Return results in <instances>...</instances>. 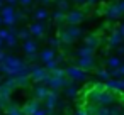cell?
I'll return each instance as SVG.
<instances>
[{"mask_svg": "<svg viewBox=\"0 0 124 115\" xmlns=\"http://www.w3.org/2000/svg\"><path fill=\"white\" fill-rule=\"evenodd\" d=\"M80 36H82V29H80L78 26H70V24H68V27H66L65 31L60 32V39H61V42H65V44L75 42Z\"/></svg>", "mask_w": 124, "mask_h": 115, "instance_id": "6da1fadb", "label": "cell"}, {"mask_svg": "<svg viewBox=\"0 0 124 115\" xmlns=\"http://www.w3.org/2000/svg\"><path fill=\"white\" fill-rule=\"evenodd\" d=\"M71 83H73V80H70L68 76H56V74H51V73L44 80V85H48L51 90H60V88H65Z\"/></svg>", "mask_w": 124, "mask_h": 115, "instance_id": "7a4b0ae2", "label": "cell"}, {"mask_svg": "<svg viewBox=\"0 0 124 115\" xmlns=\"http://www.w3.org/2000/svg\"><path fill=\"white\" fill-rule=\"evenodd\" d=\"M29 66H31V71H29L31 81H34V83H44V80L49 76V69L43 68V66H38V64H29Z\"/></svg>", "mask_w": 124, "mask_h": 115, "instance_id": "3957f363", "label": "cell"}, {"mask_svg": "<svg viewBox=\"0 0 124 115\" xmlns=\"http://www.w3.org/2000/svg\"><path fill=\"white\" fill-rule=\"evenodd\" d=\"M65 73L73 81H83V80H87V71L82 69L80 66H70V68L65 69Z\"/></svg>", "mask_w": 124, "mask_h": 115, "instance_id": "277c9868", "label": "cell"}, {"mask_svg": "<svg viewBox=\"0 0 124 115\" xmlns=\"http://www.w3.org/2000/svg\"><path fill=\"white\" fill-rule=\"evenodd\" d=\"M56 105H58V90H49L48 96L44 98V107H46L48 115L53 113V110H54Z\"/></svg>", "mask_w": 124, "mask_h": 115, "instance_id": "5b68a950", "label": "cell"}, {"mask_svg": "<svg viewBox=\"0 0 124 115\" xmlns=\"http://www.w3.org/2000/svg\"><path fill=\"white\" fill-rule=\"evenodd\" d=\"M83 19H85V15L82 10H71L66 14V24H70V26H78Z\"/></svg>", "mask_w": 124, "mask_h": 115, "instance_id": "8992f818", "label": "cell"}, {"mask_svg": "<svg viewBox=\"0 0 124 115\" xmlns=\"http://www.w3.org/2000/svg\"><path fill=\"white\" fill-rule=\"evenodd\" d=\"M39 108H41V107H39V100H38V98H34V100L27 101L21 110H22V113H24V115H34Z\"/></svg>", "mask_w": 124, "mask_h": 115, "instance_id": "52a82bcc", "label": "cell"}, {"mask_svg": "<svg viewBox=\"0 0 124 115\" xmlns=\"http://www.w3.org/2000/svg\"><path fill=\"white\" fill-rule=\"evenodd\" d=\"M105 15H107L109 19H119V17L122 15V12L119 10L117 4H110V5H107V9H105Z\"/></svg>", "mask_w": 124, "mask_h": 115, "instance_id": "ba28073f", "label": "cell"}, {"mask_svg": "<svg viewBox=\"0 0 124 115\" xmlns=\"http://www.w3.org/2000/svg\"><path fill=\"white\" fill-rule=\"evenodd\" d=\"M29 32H31V36L41 37V36L44 34V26H43L39 20H36L34 24H31V26H29Z\"/></svg>", "mask_w": 124, "mask_h": 115, "instance_id": "9c48e42d", "label": "cell"}, {"mask_svg": "<svg viewBox=\"0 0 124 115\" xmlns=\"http://www.w3.org/2000/svg\"><path fill=\"white\" fill-rule=\"evenodd\" d=\"M22 49H24V53H26V54H34V53L38 51V42H36V41H32V39L29 37V39H26V41H24Z\"/></svg>", "mask_w": 124, "mask_h": 115, "instance_id": "30bf717a", "label": "cell"}, {"mask_svg": "<svg viewBox=\"0 0 124 115\" xmlns=\"http://www.w3.org/2000/svg\"><path fill=\"white\" fill-rule=\"evenodd\" d=\"M48 93H49V86H48V85H39V86L34 88V96H36L39 101L44 100V98L48 96Z\"/></svg>", "mask_w": 124, "mask_h": 115, "instance_id": "8fae6325", "label": "cell"}, {"mask_svg": "<svg viewBox=\"0 0 124 115\" xmlns=\"http://www.w3.org/2000/svg\"><path fill=\"white\" fill-rule=\"evenodd\" d=\"M78 66L82 69H85V71L92 69L93 68V56H90V58H78Z\"/></svg>", "mask_w": 124, "mask_h": 115, "instance_id": "7c38bea8", "label": "cell"}, {"mask_svg": "<svg viewBox=\"0 0 124 115\" xmlns=\"http://www.w3.org/2000/svg\"><path fill=\"white\" fill-rule=\"evenodd\" d=\"M39 58H41V61H43V63H48V61H51V59H54V58H56V53H54V49H53V47H48V49H44V51L39 54Z\"/></svg>", "mask_w": 124, "mask_h": 115, "instance_id": "4fadbf2b", "label": "cell"}, {"mask_svg": "<svg viewBox=\"0 0 124 115\" xmlns=\"http://www.w3.org/2000/svg\"><path fill=\"white\" fill-rule=\"evenodd\" d=\"M77 54H78V58H90V56H93V47L83 46V47H80L77 51Z\"/></svg>", "mask_w": 124, "mask_h": 115, "instance_id": "5bb4252c", "label": "cell"}, {"mask_svg": "<svg viewBox=\"0 0 124 115\" xmlns=\"http://www.w3.org/2000/svg\"><path fill=\"white\" fill-rule=\"evenodd\" d=\"M100 107H102V105H99V103H95V101H88V103L85 105V108H87L88 115H97V113H99V110H100Z\"/></svg>", "mask_w": 124, "mask_h": 115, "instance_id": "9a60e30c", "label": "cell"}, {"mask_svg": "<svg viewBox=\"0 0 124 115\" xmlns=\"http://www.w3.org/2000/svg\"><path fill=\"white\" fill-rule=\"evenodd\" d=\"M121 41H122V36L119 32H112V36L109 37V46L110 47H116V46L121 44Z\"/></svg>", "mask_w": 124, "mask_h": 115, "instance_id": "2e32d148", "label": "cell"}, {"mask_svg": "<svg viewBox=\"0 0 124 115\" xmlns=\"http://www.w3.org/2000/svg\"><path fill=\"white\" fill-rule=\"evenodd\" d=\"M78 95V88L71 83V85H68V86H65V96H68V98H75Z\"/></svg>", "mask_w": 124, "mask_h": 115, "instance_id": "e0dca14e", "label": "cell"}, {"mask_svg": "<svg viewBox=\"0 0 124 115\" xmlns=\"http://www.w3.org/2000/svg\"><path fill=\"white\" fill-rule=\"evenodd\" d=\"M85 46H90V47H97L99 46V36H95V34H92V36H87L85 37Z\"/></svg>", "mask_w": 124, "mask_h": 115, "instance_id": "ac0fdd59", "label": "cell"}, {"mask_svg": "<svg viewBox=\"0 0 124 115\" xmlns=\"http://www.w3.org/2000/svg\"><path fill=\"white\" fill-rule=\"evenodd\" d=\"M5 113H7V115H24L22 110H21L19 107L12 105V103H9V105L5 107Z\"/></svg>", "mask_w": 124, "mask_h": 115, "instance_id": "d6986e66", "label": "cell"}, {"mask_svg": "<svg viewBox=\"0 0 124 115\" xmlns=\"http://www.w3.org/2000/svg\"><path fill=\"white\" fill-rule=\"evenodd\" d=\"M53 20L56 22V24H61V22H66V14L63 12V10H56L54 14H53Z\"/></svg>", "mask_w": 124, "mask_h": 115, "instance_id": "ffe728a7", "label": "cell"}, {"mask_svg": "<svg viewBox=\"0 0 124 115\" xmlns=\"http://www.w3.org/2000/svg\"><path fill=\"white\" fill-rule=\"evenodd\" d=\"M16 80H17V86H27L31 81V76L29 74H17Z\"/></svg>", "mask_w": 124, "mask_h": 115, "instance_id": "44dd1931", "label": "cell"}, {"mask_svg": "<svg viewBox=\"0 0 124 115\" xmlns=\"http://www.w3.org/2000/svg\"><path fill=\"white\" fill-rule=\"evenodd\" d=\"M2 85H4V86H7L10 91H14V90L17 88V80H16V76H9V78H7Z\"/></svg>", "mask_w": 124, "mask_h": 115, "instance_id": "7402d4cb", "label": "cell"}, {"mask_svg": "<svg viewBox=\"0 0 124 115\" xmlns=\"http://www.w3.org/2000/svg\"><path fill=\"white\" fill-rule=\"evenodd\" d=\"M48 15H49V14H48V10H46V9H39V10H36V12H34V20H39V22H41V20L48 19Z\"/></svg>", "mask_w": 124, "mask_h": 115, "instance_id": "603a6c76", "label": "cell"}, {"mask_svg": "<svg viewBox=\"0 0 124 115\" xmlns=\"http://www.w3.org/2000/svg\"><path fill=\"white\" fill-rule=\"evenodd\" d=\"M5 44H7L9 47H14V46L17 44V34H12V32H10V34L7 36V39H5Z\"/></svg>", "mask_w": 124, "mask_h": 115, "instance_id": "cb8c5ba5", "label": "cell"}, {"mask_svg": "<svg viewBox=\"0 0 124 115\" xmlns=\"http://www.w3.org/2000/svg\"><path fill=\"white\" fill-rule=\"evenodd\" d=\"M121 64H122V63H121V59H119L117 56H114V58H109V59H107V66H109V68H119Z\"/></svg>", "mask_w": 124, "mask_h": 115, "instance_id": "d4e9b609", "label": "cell"}, {"mask_svg": "<svg viewBox=\"0 0 124 115\" xmlns=\"http://www.w3.org/2000/svg\"><path fill=\"white\" fill-rule=\"evenodd\" d=\"M95 73H97V76H99V78H102V80H105V81L110 78V71H109V69H104V68H100V69H97Z\"/></svg>", "mask_w": 124, "mask_h": 115, "instance_id": "484cf974", "label": "cell"}, {"mask_svg": "<svg viewBox=\"0 0 124 115\" xmlns=\"http://www.w3.org/2000/svg\"><path fill=\"white\" fill-rule=\"evenodd\" d=\"M0 14H2V17H7V15H14L16 10L12 5H7V7H2V10H0Z\"/></svg>", "mask_w": 124, "mask_h": 115, "instance_id": "4316f807", "label": "cell"}, {"mask_svg": "<svg viewBox=\"0 0 124 115\" xmlns=\"http://www.w3.org/2000/svg\"><path fill=\"white\" fill-rule=\"evenodd\" d=\"M2 19H4V24H7V26H14V24H16V20H17L16 14H14V15H7V17H2Z\"/></svg>", "mask_w": 124, "mask_h": 115, "instance_id": "83f0119b", "label": "cell"}, {"mask_svg": "<svg viewBox=\"0 0 124 115\" xmlns=\"http://www.w3.org/2000/svg\"><path fill=\"white\" fill-rule=\"evenodd\" d=\"M17 37H21V39H24V41H26V39H29V37H31V32H29V31H26V29H22V31H19V32H17Z\"/></svg>", "mask_w": 124, "mask_h": 115, "instance_id": "f1b7e54d", "label": "cell"}, {"mask_svg": "<svg viewBox=\"0 0 124 115\" xmlns=\"http://www.w3.org/2000/svg\"><path fill=\"white\" fill-rule=\"evenodd\" d=\"M116 91L124 93V80H116Z\"/></svg>", "mask_w": 124, "mask_h": 115, "instance_id": "f546056e", "label": "cell"}, {"mask_svg": "<svg viewBox=\"0 0 124 115\" xmlns=\"http://www.w3.org/2000/svg\"><path fill=\"white\" fill-rule=\"evenodd\" d=\"M58 9L60 10H68V0H58Z\"/></svg>", "mask_w": 124, "mask_h": 115, "instance_id": "4dcf8cb0", "label": "cell"}, {"mask_svg": "<svg viewBox=\"0 0 124 115\" xmlns=\"http://www.w3.org/2000/svg\"><path fill=\"white\" fill-rule=\"evenodd\" d=\"M49 44H51V47H53V49H54V47H60L61 39H60V37H53V39H49Z\"/></svg>", "mask_w": 124, "mask_h": 115, "instance_id": "1f68e13d", "label": "cell"}, {"mask_svg": "<svg viewBox=\"0 0 124 115\" xmlns=\"http://www.w3.org/2000/svg\"><path fill=\"white\" fill-rule=\"evenodd\" d=\"M110 115H121V107H109Z\"/></svg>", "mask_w": 124, "mask_h": 115, "instance_id": "d6a6232c", "label": "cell"}, {"mask_svg": "<svg viewBox=\"0 0 124 115\" xmlns=\"http://www.w3.org/2000/svg\"><path fill=\"white\" fill-rule=\"evenodd\" d=\"M97 115H110V112H109V107H105V105H102Z\"/></svg>", "mask_w": 124, "mask_h": 115, "instance_id": "836d02e7", "label": "cell"}, {"mask_svg": "<svg viewBox=\"0 0 124 115\" xmlns=\"http://www.w3.org/2000/svg\"><path fill=\"white\" fill-rule=\"evenodd\" d=\"M9 34H10V31H9V29H0V37H2L4 41L7 39V36H9Z\"/></svg>", "mask_w": 124, "mask_h": 115, "instance_id": "e575fe53", "label": "cell"}, {"mask_svg": "<svg viewBox=\"0 0 124 115\" xmlns=\"http://www.w3.org/2000/svg\"><path fill=\"white\" fill-rule=\"evenodd\" d=\"M75 115H88V112H87L85 107H82V108H78V110L75 112Z\"/></svg>", "mask_w": 124, "mask_h": 115, "instance_id": "d590c367", "label": "cell"}, {"mask_svg": "<svg viewBox=\"0 0 124 115\" xmlns=\"http://www.w3.org/2000/svg\"><path fill=\"white\" fill-rule=\"evenodd\" d=\"M117 7H119V10L122 12V15H124V0H121V2L117 4Z\"/></svg>", "mask_w": 124, "mask_h": 115, "instance_id": "8d00e7d4", "label": "cell"}, {"mask_svg": "<svg viewBox=\"0 0 124 115\" xmlns=\"http://www.w3.org/2000/svg\"><path fill=\"white\" fill-rule=\"evenodd\" d=\"M117 32H119V34L122 36V39H124V24H121V26H119V31H117Z\"/></svg>", "mask_w": 124, "mask_h": 115, "instance_id": "74e56055", "label": "cell"}, {"mask_svg": "<svg viewBox=\"0 0 124 115\" xmlns=\"http://www.w3.org/2000/svg\"><path fill=\"white\" fill-rule=\"evenodd\" d=\"M117 71H119V76H124V64H121L117 68Z\"/></svg>", "mask_w": 124, "mask_h": 115, "instance_id": "f35d334b", "label": "cell"}, {"mask_svg": "<svg viewBox=\"0 0 124 115\" xmlns=\"http://www.w3.org/2000/svg\"><path fill=\"white\" fill-rule=\"evenodd\" d=\"M51 2H54V0H41V4H43V5H49Z\"/></svg>", "mask_w": 124, "mask_h": 115, "instance_id": "ab89813d", "label": "cell"}, {"mask_svg": "<svg viewBox=\"0 0 124 115\" xmlns=\"http://www.w3.org/2000/svg\"><path fill=\"white\" fill-rule=\"evenodd\" d=\"M31 2H32V0H21V4H22V5H29Z\"/></svg>", "mask_w": 124, "mask_h": 115, "instance_id": "60d3db41", "label": "cell"}, {"mask_svg": "<svg viewBox=\"0 0 124 115\" xmlns=\"http://www.w3.org/2000/svg\"><path fill=\"white\" fill-rule=\"evenodd\" d=\"M5 56H7V54H5L4 51H0V61H4V59H5Z\"/></svg>", "mask_w": 124, "mask_h": 115, "instance_id": "b9f144b4", "label": "cell"}, {"mask_svg": "<svg viewBox=\"0 0 124 115\" xmlns=\"http://www.w3.org/2000/svg\"><path fill=\"white\" fill-rule=\"evenodd\" d=\"M117 53H119V54H124V47L119 46V47H117Z\"/></svg>", "mask_w": 124, "mask_h": 115, "instance_id": "7bdbcfd3", "label": "cell"}, {"mask_svg": "<svg viewBox=\"0 0 124 115\" xmlns=\"http://www.w3.org/2000/svg\"><path fill=\"white\" fill-rule=\"evenodd\" d=\"M121 115H124V103H122V107H121Z\"/></svg>", "mask_w": 124, "mask_h": 115, "instance_id": "ee69618b", "label": "cell"}, {"mask_svg": "<svg viewBox=\"0 0 124 115\" xmlns=\"http://www.w3.org/2000/svg\"><path fill=\"white\" fill-rule=\"evenodd\" d=\"M2 2H4V0H0V10H2V7H4V5H2Z\"/></svg>", "mask_w": 124, "mask_h": 115, "instance_id": "f6af8a7d", "label": "cell"}, {"mask_svg": "<svg viewBox=\"0 0 124 115\" xmlns=\"http://www.w3.org/2000/svg\"><path fill=\"white\" fill-rule=\"evenodd\" d=\"M87 2H88V4H93V2H95V0H87Z\"/></svg>", "mask_w": 124, "mask_h": 115, "instance_id": "bcb514c9", "label": "cell"}, {"mask_svg": "<svg viewBox=\"0 0 124 115\" xmlns=\"http://www.w3.org/2000/svg\"><path fill=\"white\" fill-rule=\"evenodd\" d=\"M0 24H4V19H2V15H0Z\"/></svg>", "mask_w": 124, "mask_h": 115, "instance_id": "7dc6e473", "label": "cell"}, {"mask_svg": "<svg viewBox=\"0 0 124 115\" xmlns=\"http://www.w3.org/2000/svg\"><path fill=\"white\" fill-rule=\"evenodd\" d=\"M2 42H4V39H2V37H0V46H2Z\"/></svg>", "mask_w": 124, "mask_h": 115, "instance_id": "c3c4849f", "label": "cell"}, {"mask_svg": "<svg viewBox=\"0 0 124 115\" xmlns=\"http://www.w3.org/2000/svg\"><path fill=\"white\" fill-rule=\"evenodd\" d=\"M78 2H87V0H78Z\"/></svg>", "mask_w": 124, "mask_h": 115, "instance_id": "681fc988", "label": "cell"}]
</instances>
